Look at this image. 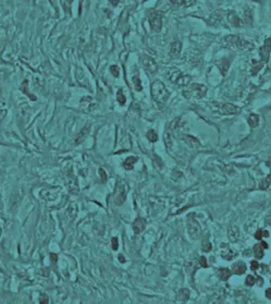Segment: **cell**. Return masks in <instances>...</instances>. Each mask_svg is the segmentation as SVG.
<instances>
[{"instance_id":"6da1fadb","label":"cell","mask_w":271,"mask_h":304,"mask_svg":"<svg viewBox=\"0 0 271 304\" xmlns=\"http://www.w3.org/2000/svg\"><path fill=\"white\" fill-rule=\"evenodd\" d=\"M151 96L154 98V100L158 104L163 105L168 101L170 97V93L167 89L166 85L160 81H155L151 84Z\"/></svg>"},{"instance_id":"7a4b0ae2","label":"cell","mask_w":271,"mask_h":304,"mask_svg":"<svg viewBox=\"0 0 271 304\" xmlns=\"http://www.w3.org/2000/svg\"><path fill=\"white\" fill-rule=\"evenodd\" d=\"M207 93V87L203 84H198V83H194L191 85V87H188L187 91L183 92V96L188 99H199L203 98Z\"/></svg>"},{"instance_id":"3957f363","label":"cell","mask_w":271,"mask_h":304,"mask_svg":"<svg viewBox=\"0 0 271 304\" xmlns=\"http://www.w3.org/2000/svg\"><path fill=\"white\" fill-rule=\"evenodd\" d=\"M186 226H187V231L190 233V236L193 239H197L198 236L201 234V225L198 223V221L195 218V214H190L187 216Z\"/></svg>"},{"instance_id":"277c9868","label":"cell","mask_w":271,"mask_h":304,"mask_svg":"<svg viewBox=\"0 0 271 304\" xmlns=\"http://www.w3.org/2000/svg\"><path fill=\"white\" fill-rule=\"evenodd\" d=\"M148 22L150 28L155 32H159L162 27V15L156 10H150L148 14Z\"/></svg>"},{"instance_id":"5b68a950","label":"cell","mask_w":271,"mask_h":304,"mask_svg":"<svg viewBox=\"0 0 271 304\" xmlns=\"http://www.w3.org/2000/svg\"><path fill=\"white\" fill-rule=\"evenodd\" d=\"M225 41H228L229 44L234 46V47L238 48V49H248L251 47V44L248 43L247 41H245L244 38H242L238 35H231L225 38Z\"/></svg>"},{"instance_id":"8992f818","label":"cell","mask_w":271,"mask_h":304,"mask_svg":"<svg viewBox=\"0 0 271 304\" xmlns=\"http://www.w3.org/2000/svg\"><path fill=\"white\" fill-rule=\"evenodd\" d=\"M125 195H126L125 185L120 182L116 188V192L113 194V203L116 205H122L125 202Z\"/></svg>"},{"instance_id":"52a82bcc","label":"cell","mask_w":271,"mask_h":304,"mask_svg":"<svg viewBox=\"0 0 271 304\" xmlns=\"http://www.w3.org/2000/svg\"><path fill=\"white\" fill-rule=\"evenodd\" d=\"M142 63H143L144 68L146 69V71H148L149 73L157 72L158 64H157V62L155 61L154 58L149 57V56H143V57H142Z\"/></svg>"},{"instance_id":"ba28073f","label":"cell","mask_w":271,"mask_h":304,"mask_svg":"<svg viewBox=\"0 0 271 304\" xmlns=\"http://www.w3.org/2000/svg\"><path fill=\"white\" fill-rule=\"evenodd\" d=\"M133 227V230H134V233L135 234H139L141 232H143L146 228V221H145L144 218H142V217H137L135 221L133 223L132 225Z\"/></svg>"},{"instance_id":"9c48e42d","label":"cell","mask_w":271,"mask_h":304,"mask_svg":"<svg viewBox=\"0 0 271 304\" xmlns=\"http://www.w3.org/2000/svg\"><path fill=\"white\" fill-rule=\"evenodd\" d=\"M191 80H192V78L190 75L183 74V73L181 72L180 74H179V76L177 78V80H175V82H174V84L177 85L179 87H185V86H187V85L191 83Z\"/></svg>"},{"instance_id":"30bf717a","label":"cell","mask_w":271,"mask_h":304,"mask_svg":"<svg viewBox=\"0 0 271 304\" xmlns=\"http://www.w3.org/2000/svg\"><path fill=\"white\" fill-rule=\"evenodd\" d=\"M221 111L223 115H236L238 111H240V109L234 106L233 104H223V105L221 106Z\"/></svg>"},{"instance_id":"8fae6325","label":"cell","mask_w":271,"mask_h":304,"mask_svg":"<svg viewBox=\"0 0 271 304\" xmlns=\"http://www.w3.org/2000/svg\"><path fill=\"white\" fill-rule=\"evenodd\" d=\"M181 50H182V43L179 41H173L171 44V48H170V56L172 58H177L180 57L181 55Z\"/></svg>"},{"instance_id":"7c38bea8","label":"cell","mask_w":271,"mask_h":304,"mask_svg":"<svg viewBox=\"0 0 271 304\" xmlns=\"http://www.w3.org/2000/svg\"><path fill=\"white\" fill-rule=\"evenodd\" d=\"M232 271H233V274H235V275L244 274L245 271H246V265H245L244 262L238 260V262H236V263H234L232 265Z\"/></svg>"},{"instance_id":"4fadbf2b","label":"cell","mask_w":271,"mask_h":304,"mask_svg":"<svg viewBox=\"0 0 271 304\" xmlns=\"http://www.w3.org/2000/svg\"><path fill=\"white\" fill-rule=\"evenodd\" d=\"M169 1L177 7H191L196 4V0H169Z\"/></svg>"},{"instance_id":"5bb4252c","label":"cell","mask_w":271,"mask_h":304,"mask_svg":"<svg viewBox=\"0 0 271 304\" xmlns=\"http://www.w3.org/2000/svg\"><path fill=\"white\" fill-rule=\"evenodd\" d=\"M270 51H271V39L268 38V39H266V43H264V45L262 46V48H261V56H262V58H264V60H268Z\"/></svg>"},{"instance_id":"9a60e30c","label":"cell","mask_w":271,"mask_h":304,"mask_svg":"<svg viewBox=\"0 0 271 304\" xmlns=\"http://www.w3.org/2000/svg\"><path fill=\"white\" fill-rule=\"evenodd\" d=\"M137 161V157H135V156H131V157H127L123 162V167L124 169H126V170H132L134 167V165L136 164Z\"/></svg>"},{"instance_id":"2e32d148","label":"cell","mask_w":271,"mask_h":304,"mask_svg":"<svg viewBox=\"0 0 271 304\" xmlns=\"http://www.w3.org/2000/svg\"><path fill=\"white\" fill-rule=\"evenodd\" d=\"M228 19H229V22H230L233 26L240 27L242 25V21L240 20V17H238L234 12H230V14L228 15Z\"/></svg>"},{"instance_id":"e0dca14e","label":"cell","mask_w":271,"mask_h":304,"mask_svg":"<svg viewBox=\"0 0 271 304\" xmlns=\"http://www.w3.org/2000/svg\"><path fill=\"white\" fill-rule=\"evenodd\" d=\"M228 234H229V238H230V240L235 242V241L238 240V236H240V231L236 227H231L228 231Z\"/></svg>"},{"instance_id":"ac0fdd59","label":"cell","mask_w":271,"mask_h":304,"mask_svg":"<svg viewBox=\"0 0 271 304\" xmlns=\"http://www.w3.org/2000/svg\"><path fill=\"white\" fill-rule=\"evenodd\" d=\"M232 271L229 268H220L219 269V276H220V279L222 281H227L229 278L231 277Z\"/></svg>"},{"instance_id":"d6986e66","label":"cell","mask_w":271,"mask_h":304,"mask_svg":"<svg viewBox=\"0 0 271 304\" xmlns=\"http://www.w3.org/2000/svg\"><path fill=\"white\" fill-rule=\"evenodd\" d=\"M88 133H89V128L88 127H86V128H84L82 131L80 132V134L77 135V137H76V141H75V143L76 144H80V143H82L84 141V140L86 139L87 137V135H88Z\"/></svg>"},{"instance_id":"ffe728a7","label":"cell","mask_w":271,"mask_h":304,"mask_svg":"<svg viewBox=\"0 0 271 304\" xmlns=\"http://www.w3.org/2000/svg\"><path fill=\"white\" fill-rule=\"evenodd\" d=\"M184 139H186L185 140V142L188 143L190 146H192L193 148H194V147H199V146H201V143H199V141H198L196 137H193V136H191V135H185Z\"/></svg>"},{"instance_id":"44dd1931","label":"cell","mask_w":271,"mask_h":304,"mask_svg":"<svg viewBox=\"0 0 271 304\" xmlns=\"http://www.w3.org/2000/svg\"><path fill=\"white\" fill-rule=\"evenodd\" d=\"M218 67H219V69L221 70V73H222L223 75H225V73H227V71H228L229 67H230V62H229V60H227V59H222V60L219 61Z\"/></svg>"},{"instance_id":"7402d4cb","label":"cell","mask_w":271,"mask_h":304,"mask_svg":"<svg viewBox=\"0 0 271 304\" xmlns=\"http://www.w3.org/2000/svg\"><path fill=\"white\" fill-rule=\"evenodd\" d=\"M254 254H255V256H256V258H262V257H264V247L261 245V243L256 244L254 247Z\"/></svg>"},{"instance_id":"603a6c76","label":"cell","mask_w":271,"mask_h":304,"mask_svg":"<svg viewBox=\"0 0 271 304\" xmlns=\"http://www.w3.org/2000/svg\"><path fill=\"white\" fill-rule=\"evenodd\" d=\"M248 124L251 128H256L258 125V122H259V117L257 115H255V113H251L249 117H248Z\"/></svg>"},{"instance_id":"cb8c5ba5","label":"cell","mask_w":271,"mask_h":304,"mask_svg":"<svg viewBox=\"0 0 271 304\" xmlns=\"http://www.w3.org/2000/svg\"><path fill=\"white\" fill-rule=\"evenodd\" d=\"M177 295H179V300L182 301V302L187 301L188 297H190V291H188V289H186V288L181 289V290L179 291V294H177Z\"/></svg>"},{"instance_id":"d4e9b609","label":"cell","mask_w":271,"mask_h":304,"mask_svg":"<svg viewBox=\"0 0 271 304\" xmlns=\"http://www.w3.org/2000/svg\"><path fill=\"white\" fill-rule=\"evenodd\" d=\"M221 256L223 257L224 260H231L233 257L235 256V254L232 252L230 249H225V250H222L221 251Z\"/></svg>"},{"instance_id":"484cf974","label":"cell","mask_w":271,"mask_h":304,"mask_svg":"<svg viewBox=\"0 0 271 304\" xmlns=\"http://www.w3.org/2000/svg\"><path fill=\"white\" fill-rule=\"evenodd\" d=\"M147 139L149 140V142L151 143H155L158 141V134L156 133V131L154 130H149L147 132Z\"/></svg>"},{"instance_id":"4316f807","label":"cell","mask_w":271,"mask_h":304,"mask_svg":"<svg viewBox=\"0 0 271 304\" xmlns=\"http://www.w3.org/2000/svg\"><path fill=\"white\" fill-rule=\"evenodd\" d=\"M132 82H133L134 86H135V89L136 91H142L143 89V86H142V83H141V80L138 78L137 75H134L133 79H132Z\"/></svg>"},{"instance_id":"83f0119b","label":"cell","mask_w":271,"mask_h":304,"mask_svg":"<svg viewBox=\"0 0 271 304\" xmlns=\"http://www.w3.org/2000/svg\"><path fill=\"white\" fill-rule=\"evenodd\" d=\"M117 100L119 101L120 105H124V104L126 103V97H125V95L123 94V91H122V89H119V91H118Z\"/></svg>"},{"instance_id":"f1b7e54d","label":"cell","mask_w":271,"mask_h":304,"mask_svg":"<svg viewBox=\"0 0 271 304\" xmlns=\"http://www.w3.org/2000/svg\"><path fill=\"white\" fill-rule=\"evenodd\" d=\"M270 183H271V173L267 177V178H266V179H264L262 181H261V184H260V186H259V189L260 190L268 189V186L270 185Z\"/></svg>"},{"instance_id":"f546056e","label":"cell","mask_w":271,"mask_h":304,"mask_svg":"<svg viewBox=\"0 0 271 304\" xmlns=\"http://www.w3.org/2000/svg\"><path fill=\"white\" fill-rule=\"evenodd\" d=\"M164 143H166V146H167V148H170L171 146H172V137H171V135L169 132H166L164 133Z\"/></svg>"},{"instance_id":"4dcf8cb0","label":"cell","mask_w":271,"mask_h":304,"mask_svg":"<svg viewBox=\"0 0 271 304\" xmlns=\"http://www.w3.org/2000/svg\"><path fill=\"white\" fill-rule=\"evenodd\" d=\"M255 282H256V279H255L254 276H251V275H248L246 279H245V284L248 286V287H251V286H254Z\"/></svg>"},{"instance_id":"1f68e13d","label":"cell","mask_w":271,"mask_h":304,"mask_svg":"<svg viewBox=\"0 0 271 304\" xmlns=\"http://www.w3.org/2000/svg\"><path fill=\"white\" fill-rule=\"evenodd\" d=\"M110 72H111V74L113 75L114 78H118V76H119V74H120L119 68H118L117 65H111V67H110Z\"/></svg>"},{"instance_id":"d6a6232c","label":"cell","mask_w":271,"mask_h":304,"mask_svg":"<svg viewBox=\"0 0 271 304\" xmlns=\"http://www.w3.org/2000/svg\"><path fill=\"white\" fill-rule=\"evenodd\" d=\"M179 121H180V118H177L171 122V124H170L171 130H177V129L179 128Z\"/></svg>"},{"instance_id":"836d02e7","label":"cell","mask_w":271,"mask_h":304,"mask_svg":"<svg viewBox=\"0 0 271 304\" xmlns=\"http://www.w3.org/2000/svg\"><path fill=\"white\" fill-rule=\"evenodd\" d=\"M211 249H212V247H211L210 242H208V241H205L204 244H203V250L206 251V252H208V251H210Z\"/></svg>"},{"instance_id":"e575fe53","label":"cell","mask_w":271,"mask_h":304,"mask_svg":"<svg viewBox=\"0 0 271 304\" xmlns=\"http://www.w3.org/2000/svg\"><path fill=\"white\" fill-rule=\"evenodd\" d=\"M199 264H201V267H204V268H207V267H208V263H207V260H206V257L201 256V258H199Z\"/></svg>"},{"instance_id":"d590c367","label":"cell","mask_w":271,"mask_h":304,"mask_svg":"<svg viewBox=\"0 0 271 304\" xmlns=\"http://www.w3.org/2000/svg\"><path fill=\"white\" fill-rule=\"evenodd\" d=\"M111 247H112V250L117 251L118 250V247H119V244H118V238H112V240H111Z\"/></svg>"},{"instance_id":"8d00e7d4","label":"cell","mask_w":271,"mask_h":304,"mask_svg":"<svg viewBox=\"0 0 271 304\" xmlns=\"http://www.w3.org/2000/svg\"><path fill=\"white\" fill-rule=\"evenodd\" d=\"M99 173H100V177H101V181L105 182V181L107 180V172H106L102 168H100L99 169Z\"/></svg>"},{"instance_id":"74e56055","label":"cell","mask_w":271,"mask_h":304,"mask_svg":"<svg viewBox=\"0 0 271 304\" xmlns=\"http://www.w3.org/2000/svg\"><path fill=\"white\" fill-rule=\"evenodd\" d=\"M258 262L257 260H253L251 262V270H257L258 269Z\"/></svg>"},{"instance_id":"f35d334b","label":"cell","mask_w":271,"mask_h":304,"mask_svg":"<svg viewBox=\"0 0 271 304\" xmlns=\"http://www.w3.org/2000/svg\"><path fill=\"white\" fill-rule=\"evenodd\" d=\"M255 238H256L257 240L262 239V230H257L256 233H255Z\"/></svg>"},{"instance_id":"ab89813d","label":"cell","mask_w":271,"mask_h":304,"mask_svg":"<svg viewBox=\"0 0 271 304\" xmlns=\"http://www.w3.org/2000/svg\"><path fill=\"white\" fill-rule=\"evenodd\" d=\"M266 297H267L269 300H271V288H269V289L266 290Z\"/></svg>"},{"instance_id":"60d3db41","label":"cell","mask_w":271,"mask_h":304,"mask_svg":"<svg viewBox=\"0 0 271 304\" xmlns=\"http://www.w3.org/2000/svg\"><path fill=\"white\" fill-rule=\"evenodd\" d=\"M109 2H110L112 6H118V4H119V0H109Z\"/></svg>"},{"instance_id":"b9f144b4","label":"cell","mask_w":271,"mask_h":304,"mask_svg":"<svg viewBox=\"0 0 271 304\" xmlns=\"http://www.w3.org/2000/svg\"><path fill=\"white\" fill-rule=\"evenodd\" d=\"M119 260H120L121 263H125V258H124L122 255H119Z\"/></svg>"},{"instance_id":"7bdbcfd3","label":"cell","mask_w":271,"mask_h":304,"mask_svg":"<svg viewBox=\"0 0 271 304\" xmlns=\"http://www.w3.org/2000/svg\"><path fill=\"white\" fill-rule=\"evenodd\" d=\"M262 234H264L262 236H266V238H268V236H269V232H268V231H266V230H264V231H262Z\"/></svg>"},{"instance_id":"ee69618b","label":"cell","mask_w":271,"mask_h":304,"mask_svg":"<svg viewBox=\"0 0 271 304\" xmlns=\"http://www.w3.org/2000/svg\"><path fill=\"white\" fill-rule=\"evenodd\" d=\"M261 245L264 247V249H267V247H268V244L266 243V242H262V243H261Z\"/></svg>"},{"instance_id":"f6af8a7d","label":"cell","mask_w":271,"mask_h":304,"mask_svg":"<svg viewBox=\"0 0 271 304\" xmlns=\"http://www.w3.org/2000/svg\"><path fill=\"white\" fill-rule=\"evenodd\" d=\"M270 284H271V280H270Z\"/></svg>"}]
</instances>
